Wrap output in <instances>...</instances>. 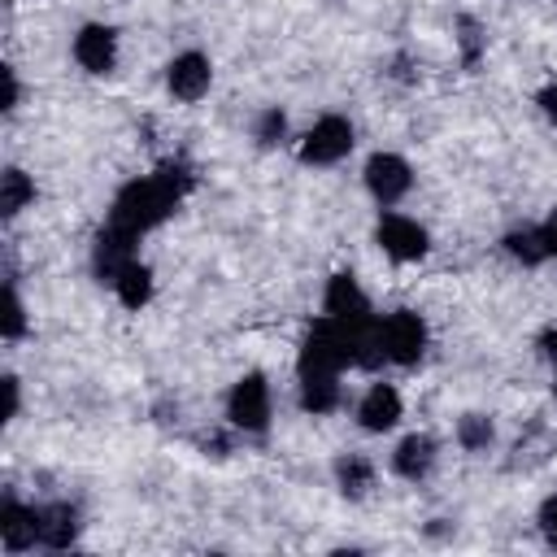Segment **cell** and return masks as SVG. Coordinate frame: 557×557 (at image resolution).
Segmentation results:
<instances>
[{
    "mask_svg": "<svg viewBox=\"0 0 557 557\" xmlns=\"http://www.w3.org/2000/svg\"><path fill=\"white\" fill-rule=\"evenodd\" d=\"M187 187H191V174H187L183 165H170V161H165L157 174L122 183L117 196H113V205H109V218H104V222H113V226H122V231H131V235L144 239L152 226H161V222L178 209V200L187 196Z\"/></svg>",
    "mask_w": 557,
    "mask_h": 557,
    "instance_id": "cell-1",
    "label": "cell"
},
{
    "mask_svg": "<svg viewBox=\"0 0 557 557\" xmlns=\"http://www.w3.org/2000/svg\"><path fill=\"white\" fill-rule=\"evenodd\" d=\"M366 326H352V322H339L331 313H322L309 331H305V344H300V370H331V374H344L348 366H361V344H366Z\"/></svg>",
    "mask_w": 557,
    "mask_h": 557,
    "instance_id": "cell-2",
    "label": "cell"
},
{
    "mask_svg": "<svg viewBox=\"0 0 557 557\" xmlns=\"http://www.w3.org/2000/svg\"><path fill=\"white\" fill-rule=\"evenodd\" d=\"M357 135H352V122L344 113H322L305 135H300V161L305 165H335L352 152Z\"/></svg>",
    "mask_w": 557,
    "mask_h": 557,
    "instance_id": "cell-3",
    "label": "cell"
},
{
    "mask_svg": "<svg viewBox=\"0 0 557 557\" xmlns=\"http://www.w3.org/2000/svg\"><path fill=\"white\" fill-rule=\"evenodd\" d=\"M379 339H383L387 361H396V366H413V361H422L431 331H426L422 313H413V309H392L387 318H379Z\"/></svg>",
    "mask_w": 557,
    "mask_h": 557,
    "instance_id": "cell-4",
    "label": "cell"
},
{
    "mask_svg": "<svg viewBox=\"0 0 557 557\" xmlns=\"http://www.w3.org/2000/svg\"><path fill=\"white\" fill-rule=\"evenodd\" d=\"M226 418H231V426H239L248 435H261L270 426V383H265V374L248 370V374L235 379V387L226 392Z\"/></svg>",
    "mask_w": 557,
    "mask_h": 557,
    "instance_id": "cell-5",
    "label": "cell"
},
{
    "mask_svg": "<svg viewBox=\"0 0 557 557\" xmlns=\"http://www.w3.org/2000/svg\"><path fill=\"white\" fill-rule=\"evenodd\" d=\"M374 244L392 257V261H422L426 248H431V235L418 218H405V213H383L379 226H374Z\"/></svg>",
    "mask_w": 557,
    "mask_h": 557,
    "instance_id": "cell-6",
    "label": "cell"
},
{
    "mask_svg": "<svg viewBox=\"0 0 557 557\" xmlns=\"http://www.w3.org/2000/svg\"><path fill=\"white\" fill-rule=\"evenodd\" d=\"M361 178H366V191H370L383 209H392L396 200H405L409 187H413V170H409V161H405L400 152H374V157L366 161Z\"/></svg>",
    "mask_w": 557,
    "mask_h": 557,
    "instance_id": "cell-7",
    "label": "cell"
},
{
    "mask_svg": "<svg viewBox=\"0 0 557 557\" xmlns=\"http://www.w3.org/2000/svg\"><path fill=\"white\" fill-rule=\"evenodd\" d=\"M135 244H139V235H131V231L104 222V226L96 231V244H91V270H96V278H100V283H113V278L122 274V265H131V261L139 257Z\"/></svg>",
    "mask_w": 557,
    "mask_h": 557,
    "instance_id": "cell-8",
    "label": "cell"
},
{
    "mask_svg": "<svg viewBox=\"0 0 557 557\" xmlns=\"http://www.w3.org/2000/svg\"><path fill=\"white\" fill-rule=\"evenodd\" d=\"M322 313H331V318H339V322H352V326L374 322V313H370V296L361 292V283H357L348 270H339V274L326 278Z\"/></svg>",
    "mask_w": 557,
    "mask_h": 557,
    "instance_id": "cell-9",
    "label": "cell"
},
{
    "mask_svg": "<svg viewBox=\"0 0 557 557\" xmlns=\"http://www.w3.org/2000/svg\"><path fill=\"white\" fill-rule=\"evenodd\" d=\"M74 61L87 74H109L117 65V30L104 26V22L78 26V35H74Z\"/></svg>",
    "mask_w": 557,
    "mask_h": 557,
    "instance_id": "cell-10",
    "label": "cell"
},
{
    "mask_svg": "<svg viewBox=\"0 0 557 557\" xmlns=\"http://www.w3.org/2000/svg\"><path fill=\"white\" fill-rule=\"evenodd\" d=\"M209 83H213V65H209L205 52H178V57L165 65V87H170V96L183 100V104L200 100V96L209 91Z\"/></svg>",
    "mask_w": 557,
    "mask_h": 557,
    "instance_id": "cell-11",
    "label": "cell"
},
{
    "mask_svg": "<svg viewBox=\"0 0 557 557\" xmlns=\"http://www.w3.org/2000/svg\"><path fill=\"white\" fill-rule=\"evenodd\" d=\"M400 413H405V400H400V392H396L392 383H370L366 396L357 400V422H361V431H370V435L392 431V426L400 422Z\"/></svg>",
    "mask_w": 557,
    "mask_h": 557,
    "instance_id": "cell-12",
    "label": "cell"
},
{
    "mask_svg": "<svg viewBox=\"0 0 557 557\" xmlns=\"http://www.w3.org/2000/svg\"><path fill=\"white\" fill-rule=\"evenodd\" d=\"M0 544L9 553H26L39 544V505H22L17 496H4L0 505Z\"/></svg>",
    "mask_w": 557,
    "mask_h": 557,
    "instance_id": "cell-13",
    "label": "cell"
},
{
    "mask_svg": "<svg viewBox=\"0 0 557 557\" xmlns=\"http://www.w3.org/2000/svg\"><path fill=\"white\" fill-rule=\"evenodd\" d=\"M435 457H440V444H435L431 435L413 431V435H405V440L396 444V453H392V470H396L405 483H422V479L435 470Z\"/></svg>",
    "mask_w": 557,
    "mask_h": 557,
    "instance_id": "cell-14",
    "label": "cell"
},
{
    "mask_svg": "<svg viewBox=\"0 0 557 557\" xmlns=\"http://www.w3.org/2000/svg\"><path fill=\"white\" fill-rule=\"evenodd\" d=\"M78 509L65 505V500H52V505H39V548H70L78 540Z\"/></svg>",
    "mask_w": 557,
    "mask_h": 557,
    "instance_id": "cell-15",
    "label": "cell"
},
{
    "mask_svg": "<svg viewBox=\"0 0 557 557\" xmlns=\"http://www.w3.org/2000/svg\"><path fill=\"white\" fill-rule=\"evenodd\" d=\"M339 400H344L339 374H331V370H300V409L305 413H331V409H339Z\"/></svg>",
    "mask_w": 557,
    "mask_h": 557,
    "instance_id": "cell-16",
    "label": "cell"
},
{
    "mask_svg": "<svg viewBox=\"0 0 557 557\" xmlns=\"http://www.w3.org/2000/svg\"><path fill=\"white\" fill-rule=\"evenodd\" d=\"M505 252L518 261V265H527V270H535V265H544L553 252H548V239H544V226H513L505 239Z\"/></svg>",
    "mask_w": 557,
    "mask_h": 557,
    "instance_id": "cell-17",
    "label": "cell"
},
{
    "mask_svg": "<svg viewBox=\"0 0 557 557\" xmlns=\"http://www.w3.org/2000/svg\"><path fill=\"white\" fill-rule=\"evenodd\" d=\"M335 487H339L348 500L370 496V487H374V461L361 457V453H344V457L335 461Z\"/></svg>",
    "mask_w": 557,
    "mask_h": 557,
    "instance_id": "cell-18",
    "label": "cell"
},
{
    "mask_svg": "<svg viewBox=\"0 0 557 557\" xmlns=\"http://www.w3.org/2000/svg\"><path fill=\"white\" fill-rule=\"evenodd\" d=\"M113 292H117V300H122L126 309H144V305L152 300V270L135 257V261L122 265V274L113 278Z\"/></svg>",
    "mask_w": 557,
    "mask_h": 557,
    "instance_id": "cell-19",
    "label": "cell"
},
{
    "mask_svg": "<svg viewBox=\"0 0 557 557\" xmlns=\"http://www.w3.org/2000/svg\"><path fill=\"white\" fill-rule=\"evenodd\" d=\"M30 200H35V183H30V174L17 170V165H9V170L0 174V218H17Z\"/></svg>",
    "mask_w": 557,
    "mask_h": 557,
    "instance_id": "cell-20",
    "label": "cell"
},
{
    "mask_svg": "<svg viewBox=\"0 0 557 557\" xmlns=\"http://www.w3.org/2000/svg\"><path fill=\"white\" fill-rule=\"evenodd\" d=\"M492 440H496V426L487 413H461L457 418V444L466 453H483V448H492Z\"/></svg>",
    "mask_w": 557,
    "mask_h": 557,
    "instance_id": "cell-21",
    "label": "cell"
},
{
    "mask_svg": "<svg viewBox=\"0 0 557 557\" xmlns=\"http://www.w3.org/2000/svg\"><path fill=\"white\" fill-rule=\"evenodd\" d=\"M0 335H4L9 344L26 335V305H22V296H17V283H13V278L4 283V305H0Z\"/></svg>",
    "mask_w": 557,
    "mask_h": 557,
    "instance_id": "cell-22",
    "label": "cell"
},
{
    "mask_svg": "<svg viewBox=\"0 0 557 557\" xmlns=\"http://www.w3.org/2000/svg\"><path fill=\"white\" fill-rule=\"evenodd\" d=\"M252 139H257L261 148H278V144L287 139V113H283L278 104L261 109V117H257V126H252Z\"/></svg>",
    "mask_w": 557,
    "mask_h": 557,
    "instance_id": "cell-23",
    "label": "cell"
},
{
    "mask_svg": "<svg viewBox=\"0 0 557 557\" xmlns=\"http://www.w3.org/2000/svg\"><path fill=\"white\" fill-rule=\"evenodd\" d=\"M0 78H4V100H0V104H4V113H13V109H17V100H22L17 70H13V65H4V70H0Z\"/></svg>",
    "mask_w": 557,
    "mask_h": 557,
    "instance_id": "cell-24",
    "label": "cell"
},
{
    "mask_svg": "<svg viewBox=\"0 0 557 557\" xmlns=\"http://www.w3.org/2000/svg\"><path fill=\"white\" fill-rule=\"evenodd\" d=\"M540 531H544V540L557 548V496H548V500L540 505Z\"/></svg>",
    "mask_w": 557,
    "mask_h": 557,
    "instance_id": "cell-25",
    "label": "cell"
},
{
    "mask_svg": "<svg viewBox=\"0 0 557 557\" xmlns=\"http://www.w3.org/2000/svg\"><path fill=\"white\" fill-rule=\"evenodd\" d=\"M535 104H540V113L548 117V126L557 131V83H548V87H540V96H535Z\"/></svg>",
    "mask_w": 557,
    "mask_h": 557,
    "instance_id": "cell-26",
    "label": "cell"
},
{
    "mask_svg": "<svg viewBox=\"0 0 557 557\" xmlns=\"http://www.w3.org/2000/svg\"><path fill=\"white\" fill-rule=\"evenodd\" d=\"M4 422H13L17 418V405H22V392H17V379L13 374H4Z\"/></svg>",
    "mask_w": 557,
    "mask_h": 557,
    "instance_id": "cell-27",
    "label": "cell"
},
{
    "mask_svg": "<svg viewBox=\"0 0 557 557\" xmlns=\"http://www.w3.org/2000/svg\"><path fill=\"white\" fill-rule=\"evenodd\" d=\"M479 44H483V39H479V26L466 17V22H461V48H466V61L479 57Z\"/></svg>",
    "mask_w": 557,
    "mask_h": 557,
    "instance_id": "cell-28",
    "label": "cell"
},
{
    "mask_svg": "<svg viewBox=\"0 0 557 557\" xmlns=\"http://www.w3.org/2000/svg\"><path fill=\"white\" fill-rule=\"evenodd\" d=\"M540 352H544V357L557 366V326H548V331L540 335Z\"/></svg>",
    "mask_w": 557,
    "mask_h": 557,
    "instance_id": "cell-29",
    "label": "cell"
},
{
    "mask_svg": "<svg viewBox=\"0 0 557 557\" xmlns=\"http://www.w3.org/2000/svg\"><path fill=\"white\" fill-rule=\"evenodd\" d=\"M540 226H544V239H548V252L557 257V209H553V213H548V218H544Z\"/></svg>",
    "mask_w": 557,
    "mask_h": 557,
    "instance_id": "cell-30",
    "label": "cell"
},
{
    "mask_svg": "<svg viewBox=\"0 0 557 557\" xmlns=\"http://www.w3.org/2000/svg\"><path fill=\"white\" fill-rule=\"evenodd\" d=\"M553 396H557V383H553Z\"/></svg>",
    "mask_w": 557,
    "mask_h": 557,
    "instance_id": "cell-31",
    "label": "cell"
}]
</instances>
